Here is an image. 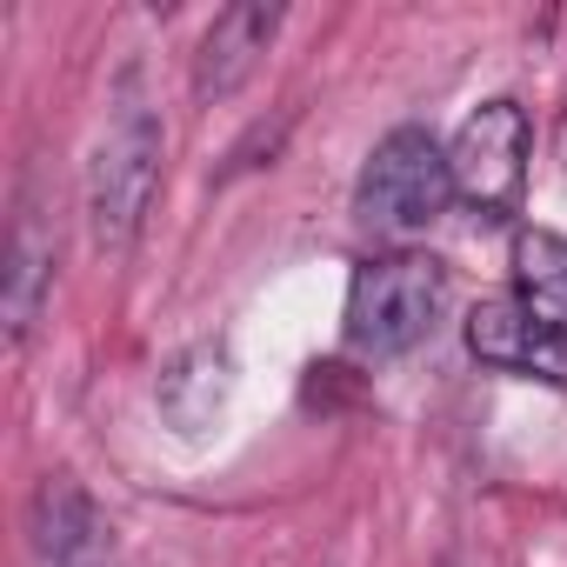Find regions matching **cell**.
Instances as JSON below:
<instances>
[{
	"label": "cell",
	"mask_w": 567,
	"mask_h": 567,
	"mask_svg": "<svg viewBox=\"0 0 567 567\" xmlns=\"http://www.w3.org/2000/svg\"><path fill=\"white\" fill-rule=\"evenodd\" d=\"M447 207H454V167H447V147L434 141V127H414V121L388 127L354 181V220L368 234L414 240Z\"/></svg>",
	"instance_id": "3"
},
{
	"label": "cell",
	"mask_w": 567,
	"mask_h": 567,
	"mask_svg": "<svg viewBox=\"0 0 567 567\" xmlns=\"http://www.w3.org/2000/svg\"><path fill=\"white\" fill-rule=\"evenodd\" d=\"M507 274H514L507 295H514L540 328L567 334V234H560V227H540V220L514 227V240H507Z\"/></svg>",
	"instance_id": "10"
},
{
	"label": "cell",
	"mask_w": 567,
	"mask_h": 567,
	"mask_svg": "<svg viewBox=\"0 0 567 567\" xmlns=\"http://www.w3.org/2000/svg\"><path fill=\"white\" fill-rule=\"evenodd\" d=\"M280 21H288V14L267 8V0H234V8H220L214 28L200 34V54H194V101H200V107L234 101V94L254 81L260 54L274 48Z\"/></svg>",
	"instance_id": "8"
},
{
	"label": "cell",
	"mask_w": 567,
	"mask_h": 567,
	"mask_svg": "<svg viewBox=\"0 0 567 567\" xmlns=\"http://www.w3.org/2000/svg\"><path fill=\"white\" fill-rule=\"evenodd\" d=\"M554 161H560V167H567V107H560V114H554Z\"/></svg>",
	"instance_id": "11"
},
{
	"label": "cell",
	"mask_w": 567,
	"mask_h": 567,
	"mask_svg": "<svg viewBox=\"0 0 567 567\" xmlns=\"http://www.w3.org/2000/svg\"><path fill=\"white\" fill-rule=\"evenodd\" d=\"M227 401H234V354H227L220 341L181 348V354L161 368V381H154V408H161V421H167L181 441H200V434L227 414Z\"/></svg>",
	"instance_id": "9"
},
{
	"label": "cell",
	"mask_w": 567,
	"mask_h": 567,
	"mask_svg": "<svg viewBox=\"0 0 567 567\" xmlns=\"http://www.w3.org/2000/svg\"><path fill=\"white\" fill-rule=\"evenodd\" d=\"M527 154H534V127L527 107L514 94H487L447 141V167H454V200L481 220V227H507L527 200Z\"/></svg>",
	"instance_id": "4"
},
{
	"label": "cell",
	"mask_w": 567,
	"mask_h": 567,
	"mask_svg": "<svg viewBox=\"0 0 567 567\" xmlns=\"http://www.w3.org/2000/svg\"><path fill=\"white\" fill-rule=\"evenodd\" d=\"M54 207L41 200L34 181H21L14 194V227H8V280H0V321H8V348H28L41 315H48V295H54Z\"/></svg>",
	"instance_id": "6"
},
{
	"label": "cell",
	"mask_w": 567,
	"mask_h": 567,
	"mask_svg": "<svg viewBox=\"0 0 567 567\" xmlns=\"http://www.w3.org/2000/svg\"><path fill=\"white\" fill-rule=\"evenodd\" d=\"M28 567H121L114 560V520L101 514V501L68 481L48 474L28 501Z\"/></svg>",
	"instance_id": "5"
},
{
	"label": "cell",
	"mask_w": 567,
	"mask_h": 567,
	"mask_svg": "<svg viewBox=\"0 0 567 567\" xmlns=\"http://www.w3.org/2000/svg\"><path fill=\"white\" fill-rule=\"evenodd\" d=\"M447 301H454V280L421 247H394V254L361 260L348 280V354H361L374 368L414 354L441 328Z\"/></svg>",
	"instance_id": "2"
},
{
	"label": "cell",
	"mask_w": 567,
	"mask_h": 567,
	"mask_svg": "<svg viewBox=\"0 0 567 567\" xmlns=\"http://www.w3.org/2000/svg\"><path fill=\"white\" fill-rule=\"evenodd\" d=\"M467 334V354L494 374H520V381H547V388H567V334L540 328L514 295H487L467 308L461 321Z\"/></svg>",
	"instance_id": "7"
},
{
	"label": "cell",
	"mask_w": 567,
	"mask_h": 567,
	"mask_svg": "<svg viewBox=\"0 0 567 567\" xmlns=\"http://www.w3.org/2000/svg\"><path fill=\"white\" fill-rule=\"evenodd\" d=\"M161 161H167L161 101L147 94L141 68H121V81L107 94L101 141L87 154V240H94V254L121 260L141 240L154 194H161Z\"/></svg>",
	"instance_id": "1"
}]
</instances>
